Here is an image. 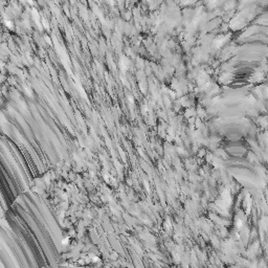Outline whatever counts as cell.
Instances as JSON below:
<instances>
[{"mask_svg":"<svg viewBox=\"0 0 268 268\" xmlns=\"http://www.w3.org/2000/svg\"><path fill=\"white\" fill-rule=\"evenodd\" d=\"M128 64H129V62H128V60H126L125 58H123L122 59V61H120V67H122L123 69H127L128 68Z\"/></svg>","mask_w":268,"mask_h":268,"instance_id":"1","label":"cell"}]
</instances>
